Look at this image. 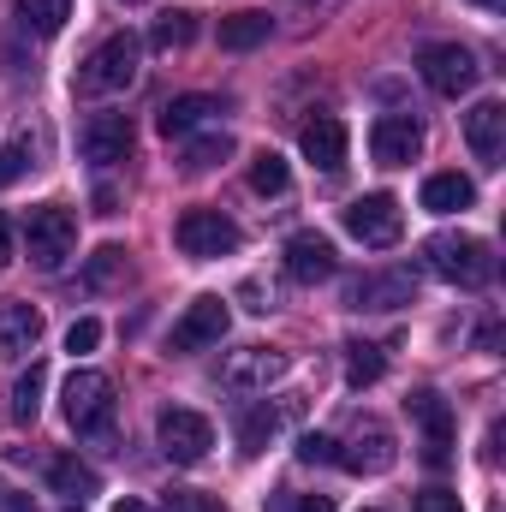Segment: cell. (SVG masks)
<instances>
[{
    "mask_svg": "<svg viewBox=\"0 0 506 512\" xmlns=\"http://www.w3.org/2000/svg\"><path fill=\"white\" fill-rule=\"evenodd\" d=\"M137 60H143V42L131 36V30H114V36H102L90 54H84V66H78V96H90V102H102V96H120L137 84Z\"/></svg>",
    "mask_w": 506,
    "mask_h": 512,
    "instance_id": "1",
    "label": "cell"
},
{
    "mask_svg": "<svg viewBox=\"0 0 506 512\" xmlns=\"http://www.w3.org/2000/svg\"><path fill=\"white\" fill-rule=\"evenodd\" d=\"M423 268L435 280H447V286L477 292V286L495 280V251L483 239H471V233H435V239H423Z\"/></svg>",
    "mask_w": 506,
    "mask_h": 512,
    "instance_id": "2",
    "label": "cell"
},
{
    "mask_svg": "<svg viewBox=\"0 0 506 512\" xmlns=\"http://www.w3.org/2000/svg\"><path fill=\"white\" fill-rule=\"evenodd\" d=\"M24 245H30V262L42 268V274H54L72 245H78V215L66 209V203H42V209H30V221H24Z\"/></svg>",
    "mask_w": 506,
    "mask_h": 512,
    "instance_id": "3",
    "label": "cell"
},
{
    "mask_svg": "<svg viewBox=\"0 0 506 512\" xmlns=\"http://www.w3.org/2000/svg\"><path fill=\"white\" fill-rule=\"evenodd\" d=\"M66 423L78 435H108L114 429V382L102 370H72V382H66Z\"/></svg>",
    "mask_w": 506,
    "mask_h": 512,
    "instance_id": "4",
    "label": "cell"
},
{
    "mask_svg": "<svg viewBox=\"0 0 506 512\" xmlns=\"http://www.w3.org/2000/svg\"><path fill=\"white\" fill-rule=\"evenodd\" d=\"M477 54L471 48H459V42H429L423 54H417V78L435 90V96H465L471 84H477Z\"/></svg>",
    "mask_w": 506,
    "mask_h": 512,
    "instance_id": "5",
    "label": "cell"
},
{
    "mask_svg": "<svg viewBox=\"0 0 506 512\" xmlns=\"http://www.w3.org/2000/svg\"><path fill=\"white\" fill-rule=\"evenodd\" d=\"M393 459H399L393 429H387V423H376V417H364L346 441H334V465H346L352 477H381Z\"/></svg>",
    "mask_w": 506,
    "mask_h": 512,
    "instance_id": "6",
    "label": "cell"
},
{
    "mask_svg": "<svg viewBox=\"0 0 506 512\" xmlns=\"http://www.w3.org/2000/svg\"><path fill=\"white\" fill-rule=\"evenodd\" d=\"M346 233L358 239V245H399V233H405V209H399V197H387V191H370V197H358V203H346Z\"/></svg>",
    "mask_w": 506,
    "mask_h": 512,
    "instance_id": "7",
    "label": "cell"
},
{
    "mask_svg": "<svg viewBox=\"0 0 506 512\" xmlns=\"http://www.w3.org/2000/svg\"><path fill=\"white\" fill-rule=\"evenodd\" d=\"M155 441H161V453H167L173 465H203L209 447H215V429H209V417L173 405V411L155 417Z\"/></svg>",
    "mask_w": 506,
    "mask_h": 512,
    "instance_id": "8",
    "label": "cell"
},
{
    "mask_svg": "<svg viewBox=\"0 0 506 512\" xmlns=\"http://www.w3.org/2000/svg\"><path fill=\"white\" fill-rule=\"evenodd\" d=\"M173 239H179V251L197 256V262L239 251V227H233L221 209H185V215H179V227H173Z\"/></svg>",
    "mask_w": 506,
    "mask_h": 512,
    "instance_id": "9",
    "label": "cell"
},
{
    "mask_svg": "<svg viewBox=\"0 0 506 512\" xmlns=\"http://www.w3.org/2000/svg\"><path fill=\"white\" fill-rule=\"evenodd\" d=\"M286 370H292V358H286V352H274V346H239V352H227L221 382L233 387V393H268Z\"/></svg>",
    "mask_w": 506,
    "mask_h": 512,
    "instance_id": "10",
    "label": "cell"
},
{
    "mask_svg": "<svg viewBox=\"0 0 506 512\" xmlns=\"http://www.w3.org/2000/svg\"><path fill=\"white\" fill-rule=\"evenodd\" d=\"M131 143H137V131H131L126 114H90L84 131H78V149H84V161H96V167H120L131 155Z\"/></svg>",
    "mask_w": 506,
    "mask_h": 512,
    "instance_id": "11",
    "label": "cell"
},
{
    "mask_svg": "<svg viewBox=\"0 0 506 512\" xmlns=\"http://www.w3.org/2000/svg\"><path fill=\"white\" fill-rule=\"evenodd\" d=\"M227 334V298L203 292L179 322H173V352H203V346H221Z\"/></svg>",
    "mask_w": 506,
    "mask_h": 512,
    "instance_id": "12",
    "label": "cell"
},
{
    "mask_svg": "<svg viewBox=\"0 0 506 512\" xmlns=\"http://www.w3.org/2000/svg\"><path fill=\"white\" fill-rule=\"evenodd\" d=\"M417 298V274L411 268H381V274H364L346 286V304L352 310H399Z\"/></svg>",
    "mask_w": 506,
    "mask_h": 512,
    "instance_id": "13",
    "label": "cell"
},
{
    "mask_svg": "<svg viewBox=\"0 0 506 512\" xmlns=\"http://www.w3.org/2000/svg\"><path fill=\"white\" fill-rule=\"evenodd\" d=\"M411 417L423 423V459L441 471L453 459V411H447V399L423 387V393H411Z\"/></svg>",
    "mask_w": 506,
    "mask_h": 512,
    "instance_id": "14",
    "label": "cell"
},
{
    "mask_svg": "<svg viewBox=\"0 0 506 512\" xmlns=\"http://www.w3.org/2000/svg\"><path fill=\"white\" fill-rule=\"evenodd\" d=\"M370 155H376L381 167L417 161V155H423V126H417L411 114H381L376 131H370Z\"/></svg>",
    "mask_w": 506,
    "mask_h": 512,
    "instance_id": "15",
    "label": "cell"
},
{
    "mask_svg": "<svg viewBox=\"0 0 506 512\" xmlns=\"http://www.w3.org/2000/svg\"><path fill=\"white\" fill-rule=\"evenodd\" d=\"M334 268H340L334 239H322V233H292V239H286V274H292L298 286L334 280Z\"/></svg>",
    "mask_w": 506,
    "mask_h": 512,
    "instance_id": "16",
    "label": "cell"
},
{
    "mask_svg": "<svg viewBox=\"0 0 506 512\" xmlns=\"http://www.w3.org/2000/svg\"><path fill=\"white\" fill-rule=\"evenodd\" d=\"M465 143H471V155L483 161V167H501L506 155V102H477L471 114H465Z\"/></svg>",
    "mask_w": 506,
    "mask_h": 512,
    "instance_id": "17",
    "label": "cell"
},
{
    "mask_svg": "<svg viewBox=\"0 0 506 512\" xmlns=\"http://www.w3.org/2000/svg\"><path fill=\"white\" fill-rule=\"evenodd\" d=\"M36 340H42V310L36 304H0V358L18 364L36 352Z\"/></svg>",
    "mask_w": 506,
    "mask_h": 512,
    "instance_id": "18",
    "label": "cell"
},
{
    "mask_svg": "<svg viewBox=\"0 0 506 512\" xmlns=\"http://www.w3.org/2000/svg\"><path fill=\"white\" fill-rule=\"evenodd\" d=\"M292 417H298L292 399H280V405H251V411L239 417V453H251V459L256 453H268V441H274Z\"/></svg>",
    "mask_w": 506,
    "mask_h": 512,
    "instance_id": "19",
    "label": "cell"
},
{
    "mask_svg": "<svg viewBox=\"0 0 506 512\" xmlns=\"http://www.w3.org/2000/svg\"><path fill=\"white\" fill-rule=\"evenodd\" d=\"M48 483H54V495H60L66 507H78V512L102 495V477H96V465H84V459H72V453L48 465Z\"/></svg>",
    "mask_w": 506,
    "mask_h": 512,
    "instance_id": "20",
    "label": "cell"
},
{
    "mask_svg": "<svg viewBox=\"0 0 506 512\" xmlns=\"http://www.w3.org/2000/svg\"><path fill=\"white\" fill-rule=\"evenodd\" d=\"M298 143H304V155H310L322 173H340V167H346V126H340L334 114H316L310 126L298 131Z\"/></svg>",
    "mask_w": 506,
    "mask_h": 512,
    "instance_id": "21",
    "label": "cell"
},
{
    "mask_svg": "<svg viewBox=\"0 0 506 512\" xmlns=\"http://www.w3.org/2000/svg\"><path fill=\"white\" fill-rule=\"evenodd\" d=\"M477 203V185L465 179V173H435V179H423V209L429 215H459V209H471Z\"/></svg>",
    "mask_w": 506,
    "mask_h": 512,
    "instance_id": "22",
    "label": "cell"
},
{
    "mask_svg": "<svg viewBox=\"0 0 506 512\" xmlns=\"http://www.w3.org/2000/svg\"><path fill=\"white\" fill-rule=\"evenodd\" d=\"M209 114H221L215 96H173L155 126H161V137H191L197 126H209Z\"/></svg>",
    "mask_w": 506,
    "mask_h": 512,
    "instance_id": "23",
    "label": "cell"
},
{
    "mask_svg": "<svg viewBox=\"0 0 506 512\" xmlns=\"http://www.w3.org/2000/svg\"><path fill=\"white\" fill-rule=\"evenodd\" d=\"M126 274H131L126 245H102V251L84 262V286L90 292H114V286H126Z\"/></svg>",
    "mask_w": 506,
    "mask_h": 512,
    "instance_id": "24",
    "label": "cell"
},
{
    "mask_svg": "<svg viewBox=\"0 0 506 512\" xmlns=\"http://www.w3.org/2000/svg\"><path fill=\"white\" fill-rule=\"evenodd\" d=\"M12 12H18L24 30H36V36H60L66 18H72V0H12Z\"/></svg>",
    "mask_w": 506,
    "mask_h": 512,
    "instance_id": "25",
    "label": "cell"
},
{
    "mask_svg": "<svg viewBox=\"0 0 506 512\" xmlns=\"http://www.w3.org/2000/svg\"><path fill=\"white\" fill-rule=\"evenodd\" d=\"M268 12H227L221 18V48H233V54H245V48H256V42H268Z\"/></svg>",
    "mask_w": 506,
    "mask_h": 512,
    "instance_id": "26",
    "label": "cell"
},
{
    "mask_svg": "<svg viewBox=\"0 0 506 512\" xmlns=\"http://www.w3.org/2000/svg\"><path fill=\"white\" fill-rule=\"evenodd\" d=\"M381 370H387L381 346H370V340H352L346 346V387H376Z\"/></svg>",
    "mask_w": 506,
    "mask_h": 512,
    "instance_id": "27",
    "label": "cell"
},
{
    "mask_svg": "<svg viewBox=\"0 0 506 512\" xmlns=\"http://www.w3.org/2000/svg\"><path fill=\"white\" fill-rule=\"evenodd\" d=\"M191 36H197V18L191 12H167V18H155L149 48L155 54H179V48H191Z\"/></svg>",
    "mask_w": 506,
    "mask_h": 512,
    "instance_id": "28",
    "label": "cell"
},
{
    "mask_svg": "<svg viewBox=\"0 0 506 512\" xmlns=\"http://www.w3.org/2000/svg\"><path fill=\"white\" fill-rule=\"evenodd\" d=\"M42 387H48V370H42V364H30V370L12 382V417H18V423H36V411H42Z\"/></svg>",
    "mask_w": 506,
    "mask_h": 512,
    "instance_id": "29",
    "label": "cell"
},
{
    "mask_svg": "<svg viewBox=\"0 0 506 512\" xmlns=\"http://www.w3.org/2000/svg\"><path fill=\"white\" fill-rule=\"evenodd\" d=\"M292 185V167L274 155V149H262V155H251V191H262V197H280Z\"/></svg>",
    "mask_w": 506,
    "mask_h": 512,
    "instance_id": "30",
    "label": "cell"
},
{
    "mask_svg": "<svg viewBox=\"0 0 506 512\" xmlns=\"http://www.w3.org/2000/svg\"><path fill=\"white\" fill-rule=\"evenodd\" d=\"M227 155H233V137H227V131H209V137H197V143L185 149V167L203 173V167H215V161H227Z\"/></svg>",
    "mask_w": 506,
    "mask_h": 512,
    "instance_id": "31",
    "label": "cell"
},
{
    "mask_svg": "<svg viewBox=\"0 0 506 512\" xmlns=\"http://www.w3.org/2000/svg\"><path fill=\"white\" fill-rule=\"evenodd\" d=\"M24 173H30V149H24V143H0V191L18 185Z\"/></svg>",
    "mask_w": 506,
    "mask_h": 512,
    "instance_id": "32",
    "label": "cell"
},
{
    "mask_svg": "<svg viewBox=\"0 0 506 512\" xmlns=\"http://www.w3.org/2000/svg\"><path fill=\"white\" fill-rule=\"evenodd\" d=\"M268 512H334V495H274L268 501Z\"/></svg>",
    "mask_w": 506,
    "mask_h": 512,
    "instance_id": "33",
    "label": "cell"
},
{
    "mask_svg": "<svg viewBox=\"0 0 506 512\" xmlns=\"http://www.w3.org/2000/svg\"><path fill=\"white\" fill-rule=\"evenodd\" d=\"M96 346H102V322L96 316H78L66 328V352H96Z\"/></svg>",
    "mask_w": 506,
    "mask_h": 512,
    "instance_id": "34",
    "label": "cell"
},
{
    "mask_svg": "<svg viewBox=\"0 0 506 512\" xmlns=\"http://www.w3.org/2000/svg\"><path fill=\"white\" fill-rule=\"evenodd\" d=\"M298 459L304 465H334V435H316V429L298 435Z\"/></svg>",
    "mask_w": 506,
    "mask_h": 512,
    "instance_id": "35",
    "label": "cell"
},
{
    "mask_svg": "<svg viewBox=\"0 0 506 512\" xmlns=\"http://www.w3.org/2000/svg\"><path fill=\"white\" fill-rule=\"evenodd\" d=\"M161 512H221V501H209V495H197V489H173Z\"/></svg>",
    "mask_w": 506,
    "mask_h": 512,
    "instance_id": "36",
    "label": "cell"
},
{
    "mask_svg": "<svg viewBox=\"0 0 506 512\" xmlns=\"http://www.w3.org/2000/svg\"><path fill=\"white\" fill-rule=\"evenodd\" d=\"M417 512H465V507H459L453 489H423V495H417Z\"/></svg>",
    "mask_w": 506,
    "mask_h": 512,
    "instance_id": "37",
    "label": "cell"
},
{
    "mask_svg": "<svg viewBox=\"0 0 506 512\" xmlns=\"http://www.w3.org/2000/svg\"><path fill=\"white\" fill-rule=\"evenodd\" d=\"M245 298H251V310H274V292H262L256 280H251V286H245Z\"/></svg>",
    "mask_w": 506,
    "mask_h": 512,
    "instance_id": "38",
    "label": "cell"
},
{
    "mask_svg": "<svg viewBox=\"0 0 506 512\" xmlns=\"http://www.w3.org/2000/svg\"><path fill=\"white\" fill-rule=\"evenodd\" d=\"M6 262H12V221L0 215V268H6Z\"/></svg>",
    "mask_w": 506,
    "mask_h": 512,
    "instance_id": "39",
    "label": "cell"
},
{
    "mask_svg": "<svg viewBox=\"0 0 506 512\" xmlns=\"http://www.w3.org/2000/svg\"><path fill=\"white\" fill-rule=\"evenodd\" d=\"M0 512H36V501H30V495H6V501H0Z\"/></svg>",
    "mask_w": 506,
    "mask_h": 512,
    "instance_id": "40",
    "label": "cell"
},
{
    "mask_svg": "<svg viewBox=\"0 0 506 512\" xmlns=\"http://www.w3.org/2000/svg\"><path fill=\"white\" fill-rule=\"evenodd\" d=\"M114 512H149V507H143V501H120Z\"/></svg>",
    "mask_w": 506,
    "mask_h": 512,
    "instance_id": "41",
    "label": "cell"
},
{
    "mask_svg": "<svg viewBox=\"0 0 506 512\" xmlns=\"http://www.w3.org/2000/svg\"><path fill=\"white\" fill-rule=\"evenodd\" d=\"M477 6H489V12H501V6H506V0H477Z\"/></svg>",
    "mask_w": 506,
    "mask_h": 512,
    "instance_id": "42",
    "label": "cell"
},
{
    "mask_svg": "<svg viewBox=\"0 0 506 512\" xmlns=\"http://www.w3.org/2000/svg\"><path fill=\"white\" fill-rule=\"evenodd\" d=\"M364 512H381V507H364Z\"/></svg>",
    "mask_w": 506,
    "mask_h": 512,
    "instance_id": "43",
    "label": "cell"
},
{
    "mask_svg": "<svg viewBox=\"0 0 506 512\" xmlns=\"http://www.w3.org/2000/svg\"><path fill=\"white\" fill-rule=\"evenodd\" d=\"M126 6H137V0H126Z\"/></svg>",
    "mask_w": 506,
    "mask_h": 512,
    "instance_id": "44",
    "label": "cell"
},
{
    "mask_svg": "<svg viewBox=\"0 0 506 512\" xmlns=\"http://www.w3.org/2000/svg\"><path fill=\"white\" fill-rule=\"evenodd\" d=\"M72 512H78V507H72Z\"/></svg>",
    "mask_w": 506,
    "mask_h": 512,
    "instance_id": "45",
    "label": "cell"
}]
</instances>
